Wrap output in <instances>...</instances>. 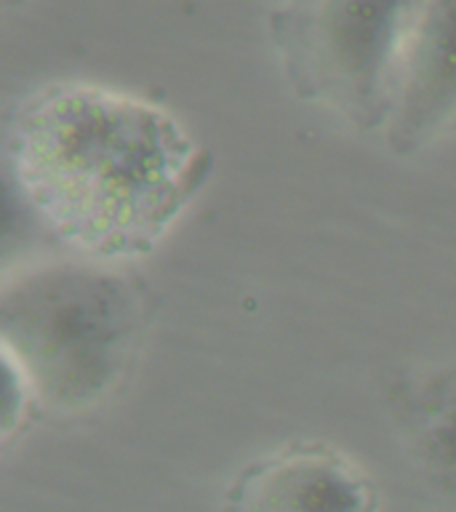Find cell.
Instances as JSON below:
<instances>
[{"mask_svg":"<svg viewBox=\"0 0 456 512\" xmlns=\"http://www.w3.org/2000/svg\"><path fill=\"white\" fill-rule=\"evenodd\" d=\"M3 158L24 206L67 254H152L211 176V152L142 96L48 83L6 112Z\"/></svg>","mask_w":456,"mask_h":512,"instance_id":"cell-1","label":"cell"},{"mask_svg":"<svg viewBox=\"0 0 456 512\" xmlns=\"http://www.w3.org/2000/svg\"><path fill=\"white\" fill-rule=\"evenodd\" d=\"M224 512H379L366 472L336 448L294 443L240 470Z\"/></svg>","mask_w":456,"mask_h":512,"instance_id":"cell-5","label":"cell"},{"mask_svg":"<svg viewBox=\"0 0 456 512\" xmlns=\"http://www.w3.org/2000/svg\"><path fill=\"white\" fill-rule=\"evenodd\" d=\"M147 320V296L115 264L72 254L30 264L3 283V360L32 400L83 411L126 379Z\"/></svg>","mask_w":456,"mask_h":512,"instance_id":"cell-2","label":"cell"},{"mask_svg":"<svg viewBox=\"0 0 456 512\" xmlns=\"http://www.w3.org/2000/svg\"><path fill=\"white\" fill-rule=\"evenodd\" d=\"M456 128V0H416L392 75L384 144L411 155Z\"/></svg>","mask_w":456,"mask_h":512,"instance_id":"cell-4","label":"cell"},{"mask_svg":"<svg viewBox=\"0 0 456 512\" xmlns=\"http://www.w3.org/2000/svg\"><path fill=\"white\" fill-rule=\"evenodd\" d=\"M416 0H283L270 38L296 99L363 134L390 118L392 75Z\"/></svg>","mask_w":456,"mask_h":512,"instance_id":"cell-3","label":"cell"}]
</instances>
